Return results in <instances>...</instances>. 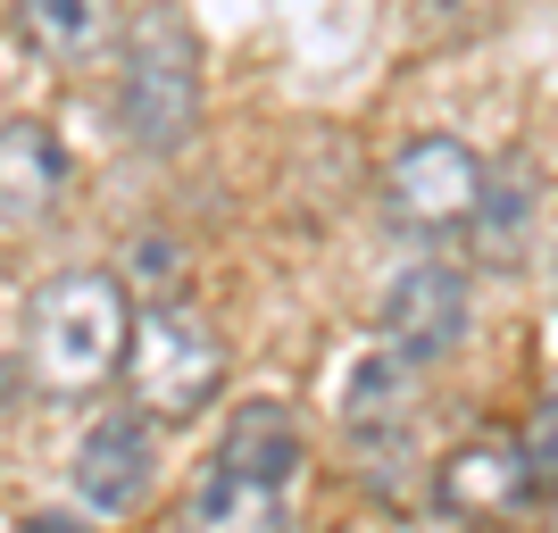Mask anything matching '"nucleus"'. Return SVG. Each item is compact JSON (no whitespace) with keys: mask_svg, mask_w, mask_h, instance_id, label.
I'll list each match as a JSON object with an SVG mask.
<instances>
[{"mask_svg":"<svg viewBox=\"0 0 558 533\" xmlns=\"http://www.w3.org/2000/svg\"><path fill=\"white\" fill-rule=\"evenodd\" d=\"M525 217H534V192H525V184H492V175H484V201H475L466 233H475L492 258H517V242H525Z\"/></svg>","mask_w":558,"mask_h":533,"instance_id":"nucleus-13","label":"nucleus"},{"mask_svg":"<svg viewBox=\"0 0 558 533\" xmlns=\"http://www.w3.org/2000/svg\"><path fill=\"white\" fill-rule=\"evenodd\" d=\"M117 125L142 159H175L201 134V34L175 0H150L125 17L117 43Z\"/></svg>","mask_w":558,"mask_h":533,"instance_id":"nucleus-2","label":"nucleus"},{"mask_svg":"<svg viewBox=\"0 0 558 533\" xmlns=\"http://www.w3.org/2000/svg\"><path fill=\"white\" fill-rule=\"evenodd\" d=\"M534 492L542 484H534V459H525L517 434H475L434 467V500H442L450 517H466V525H509Z\"/></svg>","mask_w":558,"mask_h":533,"instance_id":"nucleus-7","label":"nucleus"},{"mask_svg":"<svg viewBox=\"0 0 558 533\" xmlns=\"http://www.w3.org/2000/svg\"><path fill=\"white\" fill-rule=\"evenodd\" d=\"M484 533H517V525H484Z\"/></svg>","mask_w":558,"mask_h":533,"instance_id":"nucleus-16","label":"nucleus"},{"mask_svg":"<svg viewBox=\"0 0 558 533\" xmlns=\"http://www.w3.org/2000/svg\"><path fill=\"white\" fill-rule=\"evenodd\" d=\"M68 192V142L43 117H9L0 125V226H43Z\"/></svg>","mask_w":558,"mask_h":533,"instance_id":"nucleus-8","label":"nucleus"},{"mask_svg":"<svg viewBox=\"0 0 558 533\" xmlns=\"http://www.w3.org/2000/svg\"><path fill=\"white\" fill-rule=\"evenodd\" d=\"M409 417H417V367H409V359H392V350H367V359L350 367V384H342V425H350V441L384 450V441L409 434Z\"/></svg>","mask_w":558,"mask_h":533,"instance_id":"nucleus-10","label":"nucleus"},{"mask_svg":"<svg viewBox=\"0 0 558 533\" xmlns=\"http://www.w3.org/2000/svg\"><path fill=\"white\" fill-rule=\"evenodd\" d=\"M459 342H466V276L442 258L400 267V283L384 292V350L409 367H442Z\"/></svg>","mask_w":558,"mask_h":533,"instance_id":"nucleus-6","label":"nucleus"},{"mask_svg":"<svg viewBox=\"0 0 558 533\" xmlns=\"http://www.w3.org/2000/svg\"><path fill=\"white\" fill-rule=\"evenodd\" d=\"M75 492H84L93 517L150 509V492H159V434H150L142 409H117V417L84 425V441H75Z\"/></svg>","mask_w":558,"mask_h":533,"instance_id":"nucleus-5","label":"nucleus"},{"mask_svg":"<svg viewBox=\"0 0 558 533\" xmlns=\"http://www.w3.org/2000/svg\"><path fill=\"white\" fill-rule=\"evenodd\" d=\"M17 43L50 68H84L100 43H109V0H17L9 9Z\"/></svg>","mask_w":558,"mask_h":533,"instance_id":"nucleus-11","label":"nucleus"},{"mask_svg":"<svg viewBox=\"0 0 558 533\" xmlns=\"http://www.w3.org/2000/svg\"><path fill=\"white\" fill-rule=\"evenodd\" d=\"M17 533H93V525H75V517H25Z\"/></svg>","mask_w":558,"mask_h":533,"instance_id":"nucleus-15","label":"nucleus"},{"mask_svg":"<svg viewBox=\"0 0 558 533\" xmlns=\"http://www.w3.org/2000/svg\"><path fill=\"white\" fill-rule=\"evenodd\" d=\"M217 467H233V475H251V484L292 500V484H301V467H308V434L283 400H242L226 441H217Z\"/></svg>","mask_w":558,"mask_h":533,"instance_id":"nucleus-9","label":"nucleus"},{"mask_svg":"<svg viewBox=\"0 0 558 533\" xmlns=\"http://www.w3.org/2000/svg\"><path fill=\"white\" fill-rule=\"evenodd\" d=\"M125 392L142 400V417L150 425H192L226 392V342H217V325L201 317L192 301H150L134 308V342H125Z\"/></svg>","mask_w":558,"mask_h":533,"instance_id":"nucleus-3","label":"nucleus"},{"mask_svg":"<svg viewBox=\"0 0 558 533\" xmlns=\"http://www.w3.org/2000/svg\"><path fill=\"white\" fill-rule=\"evenodd\" d=\"M517 441H525V459H534V484L550 492V484H558V400H542L534 434H517Z\"/></svg>","mask_w":558,"mask_h":533,"instance_id":"nucleus-14","label":"nucleus"},{"mask_svg":"<svg viewBox=\"0 0 558 533\" xmlns=\"http://www.w3.org/2000/svg\"><path fill=\"white\" fill-rule=\"evenodd\" d=\"M184 525L192 533H283V492H267V484H251V475H233V467L209 459Z\"/></svg>","mask_w":558,"mask_h":533,"instance_id":"nucleus-12","label":"nucleus"},{"mask_svg":"<svg viewBox=\"0 0 558 533\" xmlns=\"http://www.w3.org/2000/svg\"><path fill=\"white\" fill-rule=\"evenodd\" d=\"M484 175L492 167L466 150L459 134H417L400 142L392 167H384V217L417 242H442V233H466L475 201H484Z\"/></svg>","mask_w":558,"mask_h":533,"instance_id":"nucleus-4","label":"nucleus"},{"mask_svg":"<svg viewBox=\"0 0 558 533\" xmlns=\"http://www.w3.org/2000/svg\"><path fill=\"white\" fill-rule=\"evenodd\" d=\"M125 342H134V301L109 267H68L25 308V367L50 400H84L100 384H117Z\"/></svg>","mask_w":558,"mask_h":533,"instance_id":"nucleus-1","label":"nucleus"}]
</instances>
